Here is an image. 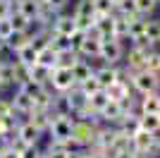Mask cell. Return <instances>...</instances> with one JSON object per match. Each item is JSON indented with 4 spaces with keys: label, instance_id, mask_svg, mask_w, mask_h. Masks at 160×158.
Segmentation results:
<instances>
[{
    "label": "cell",
    "instance_id": "obj_6",
    "mask_svg": "<svg viewBox=\"0 0 160 158\" xmlns=\"http://www.w3.org/2000/svg\"><path fill=\"white\" fill-rule=\"evenodd\" d=\"M100 60L105 65H117L120 60H124V46H122V39H105L103 46H100Z\"/></svg>",
    "mask_w": 160,
    "mask_h": 158
},
{
    "label": "cell",
    "instance_id": "obj_10",
    "mask_svg": "<svg viewBox=\"0 0 160 158\" xmlns=\"http://www.w3.org/2000/svg\"><path fill=\"white\" fill-rule=\"evenodd\" d=\"M132 43H153V41L148 39V34H146V17H136V19L129 22V39Z\"/></svg>",
    "mask_w": 160,
    "mask_h": 158
},
{
    "label": "cell",
    "instance_id": "obj_23",
    "mask_svg": "<svg viewBox=\"0 0 160 158\" xmlns=\"http://www.w3.org/2000/svg\"><path fill=\"white\" fill-rule=\"evenodd\" d=\"M14 55H17V60H19V62H24V65H29V67H33L36 62H38V50H36L31 43H27L24 48H19Z\"/></svg>",
    "mask_w": 160,
    "mask_h": 158
},
{
    "label": "cell",
    "instance_id": "obj_45",
    "mask_svg": "<svg viewBox=\"0 0 160 158\" xmlns=\"http://www.w3.org/2000/svg\"><path fill=\"white\" fill-rule=\"evenodd\" d=\"M158 93H160V89H158Z\"/></svg>",
    "mask_w": 160,
    "mask_h": 158
},
{
    "label": "cell",
    "instance_id": "obj_8",
    "mask_svg": "<svg viewBox=\"0 0 160 158\" xmlns=\"http://www.w3.org/2000/svg\"><path fill=\"white\" fill-rule=\"evenodd\" d=\"M124 115H127L124 105H122L120 101H112V98H110V103L100 110V120H103L105 125H112V127H120L122 120H124Z\"/></svg>",
    "mask_w": 160,
    "mask_h": 158
},
{
    "label": "cell",
    "instance_id": "obj_11",
    "mask_svg": "<svg viewBox=\"0 0 160 158\" xmlns=\"http://www.w3.org/2000/svg\"><path fill=\"white\" fill-rule=\"evenodd\" d=\"M100 46H103V41L96 34L86 31V39L81 41V46H79V55L81 58H100Z\"/></svg>",
    "mask_w": 160,
    "mask_h": 158
},
{
    "label": "cell",
    "instance_id": "obj_29",
    "mask_svg": "<svg viewBox=\"0 0 160 158\" xmlns=\"http://www.w3.org/2000/svg\"><path fill=\"white\" fill-rule=\"evenodd\" d=\"M146 34L153 43H160V19L158 17H151V19L146 17Z\"/></svg>",
    "mask_w": 160,
    "mask_h": 158
},
{
    "label": "cell",
    "instance_id": "obj_31",
    "mask_svg": "<svg viewBox=\"0 0 160 158\" xmlns=\"http://www.w3.org/2000/svg\"><path fill=\"white\" fill-rule=\"evenodd\" d=\"M134 5H136L139 14H143V17H151V14L155 12V7H158V0H134Z\"/></svg>",
    "mask_w": 160,
    "mask_h": 158
},
{
    "label": "cell",
    "instance_id": "obj_20",
    "mask_svg": "<svg viewBox=\"0 0 160 158\" xmlns=\"http://www.w3.org/2000/svg\"><path fill=\"white\" fill-rule=\"evenodd\" d=\"M7 19L12 22L14 31H29V29H31V24H33V22L29 19L27 14L22 12V10H17V7H14L12 12H10V17H7Z\"/></svg>",
    "mask_w": 160,
    "mask_h": 158
},
{
    "label": "cell",
    "instance_id": "obj_34",
    "mask_svg": "<svg viewBox=\"0 0 160 158\" xmlns=\"http://www.w3.org/2000/svg\"><path fill=\"white\" fill-rule=\"evenodd\" d=\"M5 115H14L12 98H0V118H5Z\"/></svg>",
    "mask_w": 160,
    "mask_h": 158
},
{
    "label": "cell",
    "instance_id": "obj_22",
    "mask_svg": "<svg viewBox=\"0 0 160 158\" xmlns=\"http://www.w3.org/2000/svg\"><path fill=\"white\" fill-rule=\"evenodd\" d=\"M139 125H141V129H148V132H153V134H158L160 132V115L158 113H141Z\"/></svg>",
    "mask_w": 160,
    "mask_h": 158
},
{
    "label": "cell",
    "instance_id": "obj_21",
    "mask_svg": "<svg viewBox=\"0 0 160 158\" xmlns=\"http://www.w3.org/2000/svg\"><path fill=\"white\" fill-rule=\"evenodd\" d=\"M53 70H55V67H46V65H41V62H36V65L31 67V79H33V82H38V84H48V86H50Z\"/></svg>",
    "mask_w": 160,
    "mask_h": 158
},
{
    "label": "cell",
    "instance_id": "obj_36",
    "mask_svg": "<svg viewBox=\"0 0 160 158\" xmlns=\"http://www.w3.org/2000/svg\"><path fill=\"white\" fill-rule=\"evenodd\" d=\"M84 158H112V156H110V151H105V149H96V146H91V151L84 153Z\"/></svg>",
    "mask_w": 160,
    "mask_h": 158
},
{
    "label": "cell",
    "instance_id": "obj_13",
    "mask_svg": "<svg viewBox=\"0 0 160 158\" xmlns=\"http://www.w3.org/2000/svg\"><path fill=\"white\" fill-rule=\"evenodd\" d=\"M50 29H53L55 34H62V36H72V34L77 31L79 26H77V19H74V14H60Z\"/></svg>",
    "mask_w": 160,
    "mask_h": 158
},
{
    "label": "cell",
    "instance_id": "obj_37",
    "mask_svg": "<svg viewBox=\"0 0 160 158\" xmlns=\"http://www.w3.org/2000/svg\"><path fill=\"white\" fill-rule=\"evenodd\" d=\"M12 10H14V7H12V3H10V0H0V19H7Z\"/></svg>",
    "mask_w": 160,
    "mask_h": 158
},
{
    "label": "cell",
    "instance_id": "obj_30",
    "mask_svg": "<svg viewBox=\"0 0 160 158\" xmlns=\"http://www.w3.org/2000/svg\"><path fill=\"white\" fill-rule=\"evenodd\" d=\"M77 86H79V89H81V91H84V93H86V96H91V93H96V91H98V89H103V86H100V82H98V79H96V72L91 74V77H88V79H84L81 84H77Z\"/></svg>",
    "mask_w": 160,
    "mask_h": 158
},
{
    "label": "cell",
    "instance_id": "obj_3",
    "mask_svg": "<svg viewBox=\"0 0 160 158\" xmlns=\"http://www.w3.org/2000/svg\"><path fill=\"white\" fill-rule=\"evenodd\" d=\"M153 46L155 43H132V48L124 53V65H127L129 72H136V70L146 67V58L153 50Z\"/></svg>",
    "mask_w": 160,
    "mask_h": 158
},
{
    "label": "cell",
    "instance_id": "obj_9",
    "mask_svg": "<svg viewBox=\"0 0 160 158\" xmlns=\"http://www.w3.org/2000/svg\"><path fill=\"white\" fill-rule=\"evenodd\" d=\"M12 105H14V113H19V115H29V113L36 108V103H33V96H31L29 91H24L22 86H17V91H14Z\"/></svg>",
    "mask_w": 160,
    "mask_h": 158
},
{
    "label": "cell",
    "instance_id": "obj_2",
    "mask_svg": "<svg viewBox=\"0 0 160 158\" xmlns=\"http://www.w3.org/2000/svg\"><path fill=\"white\" fill-rule=\"evenodd\" d=\"M129 79H132L134 91H139V93H151V91H158L160 89V74L151 72L146 67H143V70H136V72H129Z\"/></svg>",
    "mask_w": 160,
    "mask_h": 158
},
{
    "label": "cell",
    "instance_id": "obj_35",
    "mask_svg": "<svg viewBox=\"0 0 160 158\" xmlns=\"http://www.w3.org/2000/svg\"><path fill=\"white\" fill-rule=\"evenodd\" d=\"M12 31H14L12 22H10V19H0V39L5 41V39H7V36H10Z\"/></svg>",
    "mask_w": 160,
    "mask_h": 158
},
{
    "label": "cell",
    "instance_id": "obj_7",
    "mask_svg": "<svg viewBox=\"0 0 160 158\" xmlns=\"http://www.w3.org/2000/svg\"><path fill=\"white\" fill-rule=\"evenodd\" d=\"M50 86H53V91H58V93H65V91H69V89H74V86H77V79H74V74H72V67H55Z\"/></svg>",
    "mask_w": 160,
    "mask_h": 158
},
{
    "label": "cell",
    "instance_id": "obj_19",
    "mask_svg": "<svg viewBox=\"0 0 160 158\" xmlns=\"http://www.w3.org/2000/svg\"><path fill=\"white\" fill-rule=\"evenodd\" d=\"M108 93H110V98H112V101H124L127 96H132L127 79H117L115 84H110V86H108Z\"/></svg>",
    "mask_w": 160,
    "mask_h": 158
},
{
    "label": "cell",
    "instance_id": "obj_17",
    "mask_svg": "<svg viewBox=\"0 0 160 158\" xmlns=\"http://www.w3.org/2000/svg\"><path fill=\"white\" fill-rule=\"evenodd\" d=\"M17 134H19V137L24 139L27 144H38V139H41V134H43V132H41L36 125H31V122L27 120V122H19V127H17Z\"/></svg>",
    "mask_w": 160,
    "mask_h": 158
},
{
    "label": "cell",
    "instance_id": "obj_4",
    "mask_svg": "<svg viewBox=\"0 0 160 158\" xmlns=\"http://www.w3.org/2000/svg\"><path fill=\"white\" fill-rule=\"evenodd\" d=\"M72 127H74V120L69 113H58L50 122V139L53 141H72Z\"/></svg>",
    "mask_w": 160,
    "mask_h": 158
},
{
    "label": "cell",
    "instance_id": "obj_24",
    "mask_svg": "<svg viewBox=\"0 0 160 158\" xmlns=\"http://www.w3.org/2000/svg\"><path fill=\"white\" fill-rule=\"evenodd\" d=\"M93 72H96V70L91 67V62H86V58H81L79 62L72 67V74H74V79H77V84H81L84 79H88Z\"/></svg>",
    "mask_w": 160,
    "mask_h": 158
},
{
    "label": "cell",
    "instance_id": "obj_15",
    "mask_svg": "<svg viewBox=\"0 0 160 158\" xmlns=\"http://www.w3.org/2000/svg\"><path fill=\"white\" fill-rule=\"evenodd\" d=\"M27 43H31V31H12V34L5 39L7 50H12V53H17L19 48L27 46Z\"/></svg>",
    "mask_w": 160,
    "mask_h": 158
},
{
    "label": "cell",
    "instance_id": "obj_39",
    "mask_svg": "<svg viewBox=\"0 0 160 158\" xmlns=\"http://www.w3.org/2000/svg\"><path fill=\"white\" fill-rule=\"evenodd\" d=\"M46 3H48L50 7H55L58 12H62V10H65V7L69 5V3H72V0H46Z\"/></svg>",
    "mask_w": 160,
    "mask_h": 158
},
{
    "label": "cell",
    "instance_id": "obj_42",
    "mask_svg": "<svg viewBox=\"0 0 160 158\" xmlns=\"http://www.w3.org/2000/svg\"><path fill=\"white\" fill-rule=\"evenodd\" d=\"M38 158H48V156H46V151H43V153H41V156H38Z\"/></svg>",
    "mask_w": 160,
    "mask_h": 158
},
{
    "label": "cell",
    "instance_id": "obj_32",
    "mask_svg": "<svg viewBox=\"0 0 160 158\" xmlns=\"http://www.w3.org/2000/svg\"><path fill=\"white\" fill-rule=\"evenodd\" d=\"M93 7H96V17L115 14V3L112 0H93Z\"/></svg>",
    "mask_w": 160,
    "mask_h": 158
},
{
    "label": "cell",
    "instance_id": "obj_5",
    "mask_svg": "<svg viewBox=\"0 0 160 158\" xmlns=\"http://www.w3.org/2000/svg\"><path fill=\"white\" fill-rule=\"evenodd\" d=\"M132 144H134V151L139 153V156H146V153H153L155 149H160V144H158V139H155L153 132L141 129V127L132 134Z\"/></svg>",
    "mask_w": 160,
    "mask_h": 158
},
{
    "label": "cell",
    "instance_id": "obj_18",
    "mask_svg": "<svg viewBox=\"0 0 160 158\" xmlns=\"http://www.w3.org/2000/svg\"><path fill=\"white\" fill-rule=\"evenodd\" d=\"M108 103H110V93H108V89H98L96 93L88 96V108H91L93 113H98V115H100V110H103Z\"/></svg>",
    "mask_w": 160,
    "mask_h": 158
},
{
    "label": "cell",
    "instance_id": "obj_27",
    "mask_svg": "<svg viewBox=\"0 0 160 158\" xmlns=\"http://www.w3.org/2000/svg\"><path fill=\"white\" fill-rule=\"evenodd\" d=\"M115 39H122V41L129 39V19H124L117 12H115Z\"/></svg>",
    "mask_w": 160,
    "mask_h": 158
},
{
    "label": "cell",
    "instance_id": "obj_33",
    "mask_svg": "<svg viewBox=\"0 0 160 158\" xmlns=\"http://www.w3.org/2000/svg\"><path fill=\"white\" fill-rule=\"evenodd\" d=\"M146 70H151V72L160 74V53L155 50V48L148 53V58H146Z\"/></svg>",
    "mask_w": 160,
    "mask_h": 158
},
{
    "label": "cell",
    "instance_id": "obj_28",
    "mask_svg": "<svg viewBox=\"0 0 160 158\" xmlns=\"http://www.w3.org/2000/svg\"><path fill=\"white\" fill-rule=\"evenodd\" d=\"M38 62L46 67H58V50H53L50 46L38 50Z\"/></svg>",
    "mask_w": 160,
    "mask_h": 158
},
{
    "label": "cell",
    "instance_id": "obj_44",
    "mask_svg": "<svg viewBox=\"0 0 160 158\" xmlns=\"http://www.w3.org/2000/svg\"><path fill=\"white\" fill-rule=\"evenodd\" d=\"M136 158H143V156H136Z\"/></svg>",
    "mask_w": 160,
    "mask_h": 158
},
{
    "label": "cell",
    "instance_id": "obj_43",
    "mask_svg": "<svg viewBox=\"0 0 160 158\" xmlns=\"http://www.w3.org/2000/svg\"><path fill=\"white\" fill-rule=\"evenodd\" d=\"M10 3H19V0H10Z\"/></svg>",
    "mask_w": 160,
    "mask_h": 158
},
{
    "label": "cell",
    "instance_id": "obj_41",
    "mask_svg": "<svg viewBox=\"0 0 160 158\" xmlns=\"http://www.w3.org/2000/svg\"><path fill=\"white\" fill-rule=\"evenodd\" d=\"M112 3H115V10H117V5H120V3H124V0H112Z\"/></svg>",
    "mask_w": 160,
    "mask_h": 158
},
{
    "label": "cell",
    "instance_id": "obj_1",
    "mask_svg": "<svg viewBox=\"0 0 160 158\" xmlns=\"http://www.w3.org/2000/svg\"><path fill=\"white\" fill-rule=\"evenodd\" d=\"M96 127H98V125H96V120H86V118L74 120V127H72V144L79 146V149L93 146Z\"/></svg>",
    "mask_w": 160,
    "mask_h": 158
},
{
    "label": "cell",
    "instance_id": "obj_14",
    "mask_svg": "<svg viewBox=\"0 0 160 158\" xmlns=\"http://www.w3.org/2000/svg\"><path fill=\"white\" fill-rule=\"evenodd\" d=\"M139 110H141V113H158V115H160V93H158V91L141 93V98H139Z\"/></svg>",
    "mask_w": 160,
    "mask_h": 158
},
{
    "label": "cell",
    "instance_id": "obj_40",
    "mask_svg": "<svg viewBox=\"0 0 160 158\" xmlns=\"http://www.w3.org/2000/svg\"><path fill=\"white\" fill-rule=\"evenodd\" d=\"M0 158H22V156L14 151H5V153H0Z\"/></svg>",
    "mask_w": 160,
    "mask_h": 158
},
{
    "label": "cell",
    "instance_id": "obj_38",
    "mask_svg": "<svg viewBox=\"0 0 160 158\" xmlns=\"http://www.w3.org/2000/svg\"><path fill=\"white\" fill-rule=\"evenodd\" d=\"M41 151H38V144H29L27 149H24V153H22V158H38Z\"/></svg>",
    "mask_w": 160,
    "mask_h": 158
},
{
    "label": "cell",
    "instance_id": "obj_26",
    "mask_svg": "<svg viewBox=\"0 0 160 158\" xmlns=\"http://www.w3.org/2000/svg\"><path fill=\"white\" fill-rule=\"evenodd\" d=\"M0 79H2L7 86H17V77H14V62L0 60Z\"/></svg>",
    "mask_w": 160,
    "mask_h": 158
},
{
    "label": "cell",
    "instance_id": "obj_46",
    "mask_svg": "<svg viewBox=\"0 0 160 158\" xmlns=\"http://www.w3.org/2000/svg\"><path fill=\"white\" fill-rule=\"evenodd\" d=\"M158 3H160V0H158Z\"/></svg>",
    "mask_w": 160,
    "mask_h": 158
},
{
    "label": "cell",
    "instance_id": "obj_16",
    "mask_svg": "<svg viewBox=\"0 0 160 158\" xmlns=\"http://www.w3.org/2000/svg\"><path fill=\"white\" fill-rule=\"evenodd\" d=\"M112 137H115V127L112 125H105V127H96V139H93V146L96 149H110L112 144Z\"/></svg>",
    "mask_w": 160,
    "mask_h": 158
},
{
    "label": "cell",
    "instance_id": "obj_25",
    "mask_svg": "<svg viewBox=\"0 0 160 158\" xmlns=\"http://www.w3.org/2000/svg\"><path fill=\"white\" fill-rule=\"evenodd\" d=\"M41 3H43V0H19V3H17V10H22V12H24L29 19L33 22L36 17H38Z\"/></svg>",
    "mask_w": 160,
    "mask_h": 158
},
{
    "label": "cell",
    "instance_id": "obj_12",
    "mask_svg": "<svg viewBox=\"0 0 160 158\" xmlns=\"http://www.w3.org/2000/svg\"><path fill=\"white\" fill-rule=\"evenodd\" d=\"M96 79L100 82V86L103 89H108L110 84H115L117 79H122V70H117L115 65H103L96 70Z\"/></svg>",
    "mask_w": 160,
    "mask_h": 158
}]
</instances>
